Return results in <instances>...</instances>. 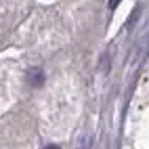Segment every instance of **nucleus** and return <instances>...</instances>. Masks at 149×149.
<instances>
[{
	"mask_svg": "<svg viewBox=\"0 0 149 149\" xmlns=\"http://www.w3.org/2000/svg\"><path fill=\"white\" fill-rule=\"evenodd\" d=\"M42 80H44V74L40 67H32L27 72V82L29 86H42Z\"/></svg>",
	"mask_w": 149,
	"mask_h": 149,
	"instance_id": "1",
	"label": "nucleus"
},
{
	"mask_svg": "<svg viewBox=\"0 0 149 149\" xmlns=\"http://www.w3.org/2000/svg\"><path fill=\"white\" fill-rule=\"evenodd\" d=\"M44 149H59L57 145H48V147H44Z\"/></svg>",
	"mask_w": 149,
	"mask_h": 149,
	"instance_id": "2",
	"label": "nucleus"
}]
</instances>
